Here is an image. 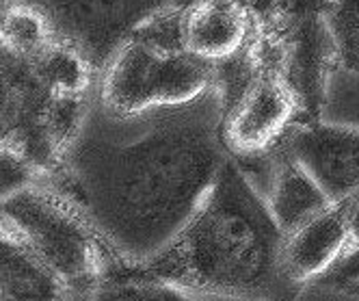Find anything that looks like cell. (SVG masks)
<instances>
[{"mask_svg":"<svg viewBox=\"0 0 359 301\" xmlns=\"http://www.w3.org/2000/svg\"><path fill=\"white\" fill-rule=\"evenodd\" d=\"M327 22L338 69L359 76V0H331Z\"/></svg>","mask_w":359,"mask_h":301,"instance_id":"15","label":"cell"},{"mask_svg":"<svg viewBox=\"0 0 359 301\" xmlns=\"http://www.w3.org/2000/svg\"><path fill=\"white\" fill-rule=\"evenodd\" d=\"M348 245V199L333 202L323 213L284 236L281 262L299 288L320 282L340 262Z\"/></svg>","mask_w":359,"mask_h":301,"instance_id":"11","label":"cell"},{"mask_svg":"<svg viewBox=\"0 0 359 301\" xmlns=\"http://www.w3.org/2000/svg\"><path fill=\"white\" fill-rule=\"evenodd\" d=\"M0 232L24 243L53 269L72 301H89L121 262L85 210L50 180L3 197Z\"/></svg>","mask_w":359,"mask_h":301,"instance_id":"4","label":"cell"},{"mask_svg":"<svg viewBox=\"0 0 359 301\" xmlns=\"http://www.w3.org/2000/svg\"><path fill=\"white\" fill-rule=\"evenodd\" d=\"M255 18L245 0H189L177 11V37L189 55L221 67L247 53Z\"/></svg>","mask_w":359,"mask_h":301,"instance_id":"10","label":"cell"},{"mask_svg":"<svg viewBox=\"0 0 359 301\" xmlns=\"http://www.w3.org/2000/svg\"><path fill=\"white\" fill-rule=\"evenodd\" d=\"M284 145L331 202L359 197V126L323 117L299 119Z\"/></svg>","mask_w":359,"mask_h":301,"instance_id":"9","label":"cell"},{"mask_svg":"<svg viewBox=\"0 0 359 301\" xmlns=\"http://www.w3.org/2000/svg\"><path fill=\"white\" fill-rule=\"evenodd\" d=\"M217 85L175 109L115 117L95 100L55 182L123 265H143L177 236L232 159Z\"/></svg>","mask_w":359,"mask_h":301,"instance_id":"1","label":"cell"},{"mask_svg":"<svg viewBox=\"0 0 359 301\" xmlns=\"http://www.w3.org/2000/svg\"><path fill=\"white\" fill-rule=\"evenodd\" d=\"M329 5L331 0H260L251 9L255 35L249 55L286 79L303 119L323 117L331 76L338 72Z\"/></svg>","mask_w":359,"mask_h":301,"instance_id":"6","label":"cell"},{"mask_svg":"<svg viewBox=\"0 0 359 301\" xmlns=\"http://www.w3.org/2000/svg\"><path fill=\"white\" fill-rule=\"evenodd\" d=\"M53 33L79 53L95 74L117 48L189 0H29Z\"/></svg>","mask_w":359,"mask_h":301,"instance_id":"8","label":"cell"},{"mask_svg":"<svg viewBox=\"0 0 359 301\" xmlns=\"http://www.w3.org/2000/svg\"><path fill=\"white\" fill-rule=\"evenodd\" d=\"M284 236L249 171L229 159L206 199L163 252L126 267L197 295L297 301L303 288L284 271Z\"/></svg>","mask_w":359,"mask_h":301,"instance_id":"2","label":"cell"},{"mask_svg":"<svg viewBox=\"0 0 359 301\" xmlns=\"http://www.w3.org/2000/svg\"><path fill=\"white\" fill-rule=\"evenodd\" d=\"M0 290L3 301H72L59 275L5 232H0Z\"/></svg>","mask_w":359,"mask_h":301,"instance_id":"13","label":"cell"},{"mask_svg":"<svg viewBox=\"0 0 359 301\" xmlns=\"http://www.w3.org/2000/svg\"><path fill=\"white\" fill-rule=\"evenodd\" d=\"M3 135L0 149L53 180L95 100L97 74L29 3L3 9Z\"/></svg>","mask_w":359,"mask_h":301,"instance_id":"3","label":"cell"},{"mask_svg":"<svg viewBox=\"0 0 359 301\" xmlns=\"http://www.w3.org/2000/svg\"><path fill=\"white\" fill-rule=\"evenodd\" d=\"M89 301H203L197 293H191L173 282L149 278L126 265H117L107 280L102 282Z\"/></svg>","mask_w":359,"mask_h":301,"instance_id":"14","label":"cell"},{"mask_svg":"<svg viewBox=\"0 0 359 301\" xmlns=\"http://www.w3.org/2000/svg\"><path fill=\"white\" fill-rule=\"evenodd\" d=\"M342 293H346V295H351V297H355V299L359 301V282H357V284H351V286L344 288Z\"/></svg>","mask_w":359,"mask_h":301,"instance_id":"17","label":"cell"},{"mask_svg":"<svg viewBox=\"0 0 359 301\" xmlns=\"http://www.w3.org/2000/svg\"><path fill=\"white\" fill-rule=\"evenodd\" d=\"M223 98L221 137L238 163L269 156L286 141L303 111L281 74L247 53L217 67Z\"/></svg>","mask_w":359,"mask_h":301,"instance_id":"7","label":"cell"},{"mask_svg":"<svg viewBox=\"0 0 359 301\" xmlns=\"http://www.w3.org/2000/svg\"><path fill=\"white\" fill-rule=\"evenodd\" d=\"M243 165V163H241ZM249 173H269L266 191H260L284 234L323 213L333 202L307 169L281 143L264 159L243 165Z\"/></svg>","mask_w":359,"mask_h":301,"instance_id":"12","label":"cell"},{"mask_svg":"<svg viewBox=\"0 0 359 301\" xmlns=\"http://www.w3.org/2000/svg\"><path fill=\"white\" fill-rule=\"evenodd\" d=\"M182 9V7H180ZM171 11L123 41L97 74L95 102L115 117L189 105L217 85V67L189 55Z\"/></svg>","mask_w":359,"mask_h":301,"instance_id":"5","label":"cell"},{"mask_svg":"<svg viewBox=\"0 0 359 301\" xmlns=\"http://www.w3.org/2000/svg\"><path fill=\"white\" fill-rule=\"evenodd\" d=\"M13 3H18V0H3V9L9 7V5H13Z\"/></svg>","mask_w":359,"mask_h":301,"instance_id":"18","label":"cell"},{"mask_svg":"<svg viewBox=\"0 0 359 301\" xmlns=\"http://www.w3.org/2000/svg\"><path fill=\"white\" fill-rule=\"evenodd\" d=\"M323 284L344 290L351 284L359 282V197L348 199V245L340 262L333 267L325 278Z\"/></svg>","mask_w":359,"mask_h":301,"instance_id":"16","label":"cell"}]
</instances>
